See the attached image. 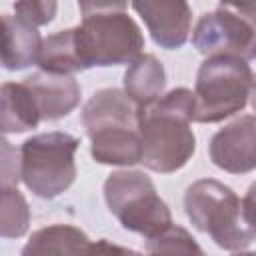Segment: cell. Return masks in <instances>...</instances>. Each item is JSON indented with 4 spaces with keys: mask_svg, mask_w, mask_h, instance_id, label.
Here are the masks:
<instances>
[{
    "mask_svg": "<svg viewBox=\"0 0 256 256\" xmlns=\"http://www.w3.org/2000/svg\"><path fill=\"white\" fill-rule=\"evenodd\" d=\"M192 122L194 94L184 86L162 94L150 106L138 108L140 162L160 174L184 168L196 150V136L190 128Z\"/></svg>",
    "mask_w": 256,
    "mask_h": 256,
    "instance_id": "6da1fadb",
    "label": "cell"
},
{
    "mask_svg": "<svg viewBox=\"0 0 256 256\" xmlns=\"http://www.w3.org/2000/svg\"><path fill=\"white\" fill-rule=\"evenodd\" d=\"M82 22L72 28L74 48L82 70L134 62L144 48L140 26L126 12V4L80 2Z\"/></svg>",
    "mask_w": 256,
    "mask_h": 256,
    "instance_id": "7a4b0ae2",
    "label": "cell"
},
{
    "mask_svg": "<svg viewBox=\"0 0 256 256\" xmlns=\"http://www.w3.org/2000/svg\"><path fill=\"white\" fill-rule=\"evenodd\" d=\"M252 190L246 198H238L236 192L214 180L202 178L186 188L184 210L192 226L208 234L220 248L242 252L256 236L252 218Z\"/></svg>",
    "mask_w": 256,
    "mask_h": 256,
    "instance_id": "3957f363",
    "label": "cell"
},
{
    "mask_svg": "<svg viewBox=\"0 0 256 256\" xmlns=\"http://www.w3.org/2000/svg\"><path fill=\"white\" fill-rule=\"evenodd\" d=\"M254 74L246 60L232 56L206 58L196 74L194 122H220L250 102Z\"/></svg>",
    "mask_w": 256,
    "mask_h": 256,
    "instance_id": "277c9868",
    "label": "cell"
},
{
    "mask_svg": "<svg viewBox=\"0 0 256 256\" xmlns=\"http://www.w3.org/2000/svg\"><path fill=\"white\" fill-rule=\"evenodd\" d=\"M108 210L122 228L142 234L146 240L172 226L168 204L158 196L154 182L140 170H116L104 182Z\"/></svg>",
    "mask_w": 256,
    "mask_h": 256,
    "instance_id": "5b68a950",
    "label": "cell"
},
{
    "mask_svg": "<svg viewBox=\"0 0 256 256\" xmlns=\"http://www.w3.org/2000/svg\"><path fill=\"white\" fill-rule=\"evenodd\" d=\"M80 140L68 132H42L20 148V180L38 198H56L76 180Z\"/></svg>",
    "mask_w": 256,
    "mask_h": 256,
    "instance_id": "8992f818",
    "label": "cell"
},
{
    "mask_svg": "<svg viewBox=\"0 0 256 256\" xmlns=\"http://www.w3.org/2000/svg\"><path fill=\"white\" fill-rule=\"evenodd\" d=\"M250 6V4H248ZM248 6L220 4L216 10L200 16L192 44L204 56H232L252 60L256 56L254 14H244Z\"/></svg>",
    "mask_w": 256,
    "mask_h": 256,
    "instance_id": "52a82bcc",
    "label": "cell"
},
{
    "mask_svg": "<svg viewBox=\"0 0 256 256\" xmlns=\"http://www.w3.org/2000/svg\"><path fill=\"white\" fill-rule=\"evenodd\" d=\"M212 162L230 174H246L256 166V120L244 114L220 128L210 140Z\"/></svg>",
    "mask_w": 256,
    "mask_h": 256,
    "instance_id": "ba28073f",
    "label": "cell"
},
{
    "mask_svg": "<svg viewBox=\"0 0 256 256\" xmlns=\"http://www.w3.org/2000/svg\"><path fill=\"white\" fill-rule=\"evenodd\" d=\"M132 8L144 20L152 40L166 50L182 48L188 40L192 10L182 0L132 2Z\"/></svg>",
    "mask_w": 256,
    "mask_h": 256,
    "instance_id": "9c48e42d",
    "label": "cell"
},
{
    "mask_svg": "<svg viewBox=\"0 0 256 256\" xmlns=\"http://www.w3.org/2000/svg\"><path fill=\"white\" fill-rule=\"evenodd\" d=\"M24 84L34 96L40 120H58L70 114L80 102V84L74 76L34 72L24 78Z\"/></svg>",
    "mask_w": 256,
    "mask_h": 256,
    "instance_id": "30bf717a",
    "label": "cell"
},
{
    "mask_svg": "<svg viewBox=\"0 0 256 256\" xmlns=\"http://www.w3.org/2000/svg\"><path fill=\"white\" fill-rule=\"evenodd\" d=\"M86 134L106 128H138V108L118 88L98 90L82 108Z\"/></svg>",
    "mask_w": 256,
    "mask_h": 256,
    "instance_id": "8fae6325",
    "label": "cell"
},
{
    "mask_svg": "<svg viewBox=\"0 0 256 256\" xmlns=\"http://www.w3.org/2000/svg\"><path fill=\"white\" fill-rule=\"evenodd\" d=\"M42 36L20 16L0 14V64L6 70H24L36 64Z\"/></svg>",
    "mask_w": 256,
    "mask_h": 256,
    "instance_id": "7c38bea8",
    "label": "cell"
},
{
    "mask_svg": "<svg viewBox=\"0 0 256 256\" xmlns=\"http://www.w3.org/2000/svg\"><path fill=\"white\" fill-rule=\"evenodd\" d=\"M166 86V72L162 62L152 54H140L130 62L124 72V94L136 108L150 106L156 102Z\"/></svg>",
    "mask_w": 256,
    "mask_h": 256,
    "instance_id": "4fadbf2b",
    "label": "cell"
},
{
    "mask_svg": "<svg viewBox=\"0 0 256 256\" xmlns=\"http://www.w3.org/2000/svg\"><path fill=\"white\" fill-rule=\"evenodd\" d=\"M40 112L24 82L0 84V134H20L36 128Z\"/></svg>",
    "mask_w": 256,
    "mask_h": 256,
    "instance_id": "5bb4252c",
    "label": "cell"
},
{
    "mask_svg": "<svg viewBox=\"0 0 256 256\" xmlns=\"http://www.w3.org/2000/svg\"><path fill=\"white\" fill-rule=\"evenodd\" d=\"M90 138V154L100 164L132 166L142 158L138 128H106Z\"/></svg>",
    "mask_w": 256,
    "mask_h": 256,
    "instance_id": "9a60e30c",
    "label": "cell"
},
{
    "mask_svg": "<svg viewBox=\"0 0 256 256\" xmlns=\"http://www.w3.org/2000/svg\"><path fill=\"white\" fill-rule=\"evenodd\" d=\"M90 238L76 226L52 224L36 230L20 256H80Z\"/></svg>",
    "mask_w": 256,
    "mask_h": 256,
    "instance_id": "2e32d148",
    "label": "cell"
},
{
    "mask_svg": "<svg viewBox=\"0 0 256 256\" xmlns=\"http://www.w3.org/2000/svg\"><path fill=\"white\" fill-rule=\"evenodd\" d=\"M36 64L42 72L48 74H60V76H72L74 72H82L80 60L76 56L74 48V32L72 28L60 30L56 34H50L42 40Z\"/></svg>",
    "mask_w": 256,
    "mask_h": 256,
    "instance_id": "e0dca14e",
    "label": "cell"
},
{
    "mask_svg": "<svg viewBox=\"0 0 256 256\" xmlns=\"http://www.w3.org/2000/svg\"><path fill=\"white\" fill-rule=\"evenodd\" d=\"M30 226V206L18 188H0V238H20Z\"/></svg>",
    "mask_w": 256,
    "mask_h": 256,
    "instance_id": "ac0fdd59",
    "label": "cell"
},
{
    "mask_svg": "<svg viewBox=\"0 0 256 256\" xmlns=\"http://www.w3.org/2000/svg\"><path fill=\"white\" fill-rule=\"evenodd\" d=\"M148 256H206L196 238L182 226L172 224L146 244Z\"/></svg>",
    "mask_w": 256,
    "mask_h": 256,
    "instance_id": "d6986e66",
    "label": "cell"
},
{
    "mask_svg": "<svg viewBox=\"0 0 256 256\" xmlns=\"http://www.w3.org/2000/svg\"><path fill=\"white\" fill-rule=\"evenodd\" d=\"M20 182V152L0 136V188H18Z\"/></svg>",
    "mask_w": 256,
    "mask_h": 256,
    "instance_id": "ffe728a7",
    "label": "cell"
},
{
    "mask_svg": "<svg viewBox=\"0 0 256 256\" xmlns=\"http://www.w3.org/2000/svg\"><path fill=\"white\" fill-rule=\"evenodd\" d=\"M58 10L56 2H16L14 4V12L16 16H20L22 20H26L32 26H42L54 20Z\"/></svg>",
    "mask_w": 256,
    "mask_h": 256,
    "instance_id": "44dd1931",
    "label": "cell"
},
{
    "mask_svg": "<svg viewBox=\"0 0 256 256\" xmlns=\"http://www.w3.org/2000/svg\"><path fill=\"white\" fill-rule=\"evenodd\" d=\"M80 256H144V254L132 248L114 244L110 240H96V242H88V246L84 248Z\"/></svg>",
    "mask_w": 256,
    "mask_h": 256,
    "instance_id": "7402d4cb",
    "label": "cell"
},
{
    "mask_svg": "<svg viewBox=\"0 0 256 256\" xmlns=\"http://www.w3.org/2000/svg\"><path fill=\"white\" fill-rule=\"evenodd\" d=\"M232 256H256L254 252H236V254H232Z\"/></svg>",
    "mask_w": 256,
    "mask_h": 256,
    "instance_id": "603a6c76",
    "label": "cell"
}]
</instances>
